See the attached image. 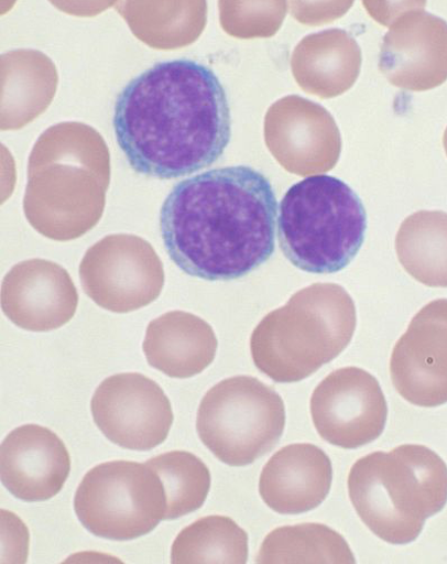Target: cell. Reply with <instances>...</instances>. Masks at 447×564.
Listing matches in <instances>:
<instances>
[{
  "label": "cell",
  "mask_w": 447,
  "mask_h": 564,
  "mask_svg": "<svg viewBox=\"0 0 447 564\" xmlns=\"http://www.w3.org/2000/svg\"><path fill=\"white\" fill-rule=\"evenodd\" d=\"M115 132L133 171L162 181L214 164L231 141V108L216 74L179 59L131 80L116 104Z\"/></svg>",
  "instance_id": "1"
},
{
  "label": "cell",
  "mask_w": 447,
  "mask_h": 564,
  "mask_svg": "<svg viewBox=\"0 0 447 564\" xmlns=\"http://www.w3.org/2000/svg\"><path fill=\"white\" fill-rule=\"evenodd\" d=\"M276 198L248 165L217 167L185 180L165 198L160 231L185 273L208 281L242 278L275 249Z\"/></svg>",
  "instance_id": "2"
},
{
  "label": "cell",
  "mask_w": 447,
  "mask_h": 564,
  "mask_svg": "<svg viewBox=\"0 0 447 564\" xmlns=\"http://www.w3.org/2000/svg\"><path fill=\"white\" fill-rule=\"evenodd\" d=\"M109 184V150L94 128L78 122L51 127L29 158L24 214L41 236L77 240L101 219Z\"/></svg>",
  "instance_id": "3"
},
{
  "label": "cell",
  "mask_w": 447,
  "mask_h": 564,
  "mask_svg": "<svg viewBox=\"0 0 447 564\" xmlns=\"http://www.w3.org/2000/svg\"><path fill=\"white\" fill-rule=\"evenodd\" d=\"M349 495L369 530L382 541L404 545L447 502V466L430 448L404 444L373 453L352 467Z\"/></svg>",
  "instance_id": "4"
},
{
  "label": "cell",
  "mask_w": 447,
  "mask_h": 564,
  "mask_svg": "<svg viewBox=\"0 0 447 564\" xmlns=\"http://www.w3.org/2000/svg\"><path fill=\"white\" fill-rule=\"evenodd\" d=\"M356 328L349 293L337 284H315L259 323L251 336L252 359L273 381L298 382L337 359Z\"/></svg>",
  "instance_id": "5"
},
{
  "label": "cell",
  "mask_w": 447,
  "mask_h": 564,
  "mask_svg": "<svg viewBox=\"0 0 447 564\" xmlns=\"http://www.w3.org/2000/svg\"><path fill=\"white\" fill-rule=\"evenodd\" d=\"M367 212L339 178L315 176L294 185L277 216V239L298 269L316 274L346 269L363 246Z\"/></svg>",
  "instance_id": "6"
},
{
  "label": "cell",
  "mask_w": 447,
  "mask_h": 564,
  "mask_svg": "<svg viewBox=\"0 0 447 564\" xmlns=\"http://www.w3.org/2000/svg\"><path fill=\"white\" fill-rule=\"evenodd\" d=\"M196 426L201 442L219 462L246 467L281 441L286 426L285 403L259 379L232 377L207 391Z\"/></svg>",
  "instance_id": "7"
},
{
  "label": "cell",
  "mask_w": 447,
  "mask_h": 564,
  "mask_svg": "<svg viewBox=\"0 0 447 564\" xmlns=\"http://www.w3.org/2000/svg\"><path fill=\"white\" fill-rule=\"evenodd\" d=\"M75 512L91 534L132 541L151 533L166 512V494L146 464L110 462L92 468L75 496Z\"/></svg>",
  "instance_id": "8"
},
{
  "label": "cell",
  "mask_w": 447,
  "mask_h": 564,
  "mask_svg": "<svg viewBox=\"0 0 447 564\" xmlns=\"http://www.w3.org/2000/svg\"><path fill=\"white\" fill-rule=\"evenodd\" d=\"M81 286L99 307L127 314L161 295L163 263L144 239L132 235L108 236L90 247L79 267Z\"/></svg>",
  "instance_id": "9"
},
{
  "label": "cell",
  "mask_w": 447,
  "mask_h": 564,
  "mask_svg": "<svg viewBox=\"0 0 447 564\" xmlns=\"http://www.w3.org/2000/svg\"><path fill=\"white\" fill-rule=\"evenodd\" d=\"M91 414L100 432L115 444L150 451L162 444L174 424V412L163 389L141 373L105 379L91 399Z\"/></svg>",
  "instance_id": "10"
},
{
  "label": "cell",
  "mask_w": 447,
  "mask_h": 564,
  "mask_svg": "<svg viewBox=\"0 0 447 564\" xmlns=\"http://www.w3.org/2000/svg\"><path fill=\"white\" fill-rule=\"evenodd\" d=\"M313 423L331 445L358 448L384 431L388 405L378 380L368 371L347 367L328 375L310 400Z\"/></svg>",
  "instance_id": "11"
},
{
  "label": "cell",
  "mask_w": 447,
  "mask_h": 564,
  "mask_svg": "<svg viewBox=\"0 0 447 564\" xmlns=\"http://www.w3.org/2000/svg\"><path fill=\"white\" fill-rule=\"evenodd\" d=\"M264 140L279 164L302 177L330 172L342 151L341 133L330 112L297 95L279 99L268 109Z\"/></svg>",
  "instance_id": "12"
},
{
  "label": "cell",
  "mask_w": 447,
  "mask_h": 564,
  "mask_svg": "<svg viewBox=\"0 0 447 564\" xmlns=\"http://www.w3.org/2000/svg\"><path fill=\"white\" fill-rule=\"evenodd\" d=\"M390 376L415 406L447 403V300L430 302L412 319L391 355Z\"/></svg>",
  "instance_id": "13"
},
{
  "label": "cell",
  "mask_w": 447,
  "mask_h": 564,
  "mask_svg": "<svg viewBox=\"0 0 447 564\" xmlns=\"http://www.w3.org/2000/svg\"><path fill=\"white\" fill-rule=\"evenodd\" d=\"M379 67L404 89L440 86L447 80V23L423 8L401 15L383 37Z\"/></svg>",
  "instance_id": "14"
},
{
  "label": "cell",
  "mask_w": 447,
  "mask_h": 564,
  "mask_svg": "<svg viewBox=\"0 0 447 564\" xmlns=\"http://www.w3.org/2000/svg\"><path fill=\"white\" fill-rule=\"evenodd\" d=\"M75 282L61 264L31 259L14 265L2 282V310L17 326L50 332L69 323L78 308Z\"/></svg>",
  "instance_id": "15"
},
{
  "label": "cell",
  "mask_w": 447,
  "mask_h": 564,
  "mask_svg": "<svg viewBox=\"0 0 447 564\" xmlns=\"http://www.w3.org/2000/svg\"><path fill=\"white\" fill-rule=\"evenodd\" d=\"M70 469V455L64 441L44 426H20L0 447L2 482L14 497L28 502L57 496Z\"/></svg>",
  "instance_id": "16"
},
{
  "label": "cell",
  "mask_w": 447,
  "mask_h": 564,
  "mask_svg": "<svg viewBox=\"0 0 447 564\" xmlns=\"http://www.w3.org/2000/svg\"><path fill=\"white\" fill-rule=\"evenodd\" d=\"M331 481V463L321 448L309 443L291 444L264 466L259 491L273 512L297 516L317 509Z\"/></svg>",
  "instance_id": "17"
},
{
  "label": "cell",
  "mask_w": 447,
  "mask_h": 564,
  "mask_svg": "<svg viewBox=\"0 0 447 564\" xmlns=\"http://www.w3.org/2000/svg\"><path fill=\"white\" fill-rule=\"evenodd\" d=\"M218 348L212 327L187 312L174 311L153 319L143 343L151 367L167 377L187 379L214 361Z\"/></svg>",
  "instance_id": "18"
},
{
  "label": "cell",
  "mask_w": 447,
  "mask_h": 564,
  "mask_svg": "<svg viewBox=\"0 0 447 564\" xmlns=\"http://www.w3.org/2000/svg\"><path fill=\"white\" fill-rule=\"evenodd\" d=\"M361 48L345 30L331 29L304 37L296 46L292 70L298 85L320 98L337 97L357 82Z\"/></svg>",
  "instance_id": "19"
},
{
  "label": "cell",
  "mask_w": 447,
  "mask_h": 564,
  "mask_svg": "<svg viewBox=\"0 0 447 564\" xmlns=\"http://www.w3.org/2000/svg\"><path fill=\"white\" fill-rule=\"evenodd\" d=\"M57 67L46 54L21 48L2 55V131L21 130L39 118L57 93Z\"/></svg>",
  "instance_id": "20"
},
{
  "label": "cell",
  "mask_w": 447,
  "mask_h": 564,
  "mask_svg": "<svg viewBox=\"0 0 447 564\" xmlns=\"http://www.w3.org/2000/svg\"><path fill=\"white\" fill-rule=\"evenodd\" d=\"M117 10L140 41L159 50L194 43L207 20L206 2H126Z\"/></svg>",
  "instance_id": "21"
},
{
  "label": "cell",
  "mask_w": 447,
  "mask_h": 564,
  "mask_svg": "<svg viewBox=\"0 0 447 564\" xmlns=\"http://www.w3.org/2000/svg\"><path fill=\"white\" fill-rule=\"evenodd\" d=\"M396 251L404 269L421 284L447 289V213L421 210L407 217Z\"/></svg>",
  "instance_id": "22"
},
{
  "label": "cell",
  "mask_w": 447,
  "mask_h": 564,
  "mask_svg": "<svg viewBox=\"0 0 447 564\" xmlns=\"http://www.w3.org/2000/svg\"><path fill=\"white\" fill-rule=\"evenodd\" d=\"M258 563H356L346 539L323 524L273 530L264 539Z\"/></svg>",
  "instance_id": "23"
},
{
  "label": "cell",
  "mask_w": 447,
  "mask_h": 564,
  "mask_svg": "<svg viewBox=\"0 0 447 564\" xmlns=\"http://www.w3.org/2000/svg\"><path fill=\"white\" fill-rule=\"evenodd\" d=\"M249 557V536L232 519L207 517L184 529L172 547V563H239Z\"/></svg>",
  "instance_id": "24"
},
{
  "label": "cell",
  "mask_w": 447,
  "mask_h": 564,
  "mask_svg": "<svg viewBox=\"0 0 447 564\" xmlns=\"http://www.w3.org/2000/svg\"><path fill=\"white\" fill-rule=\"evenodd\" d=\"M161 478L166 494L164 521H174L200 509L210 490L207 466L186 451H172L146 463Z\"/></svg>",
  "instance_id": "25"
},
{
  "label": "cell",
  "mask_w": 447,
  "mask_h": 564,
  "mask_svg": "<svg viewBox=\"0 0 447 564\" xmlns=\"http://www.w3.org/2000/svg\"><path fill=\"white\" fill-rule=\"evenodd\" d=\"M220 25L227 33L241 39L271 36L281 28L287 8L270 13L279 2H219Z\"/></svg>",
  "instance_id": "26"
},
{
  "label": "cell",
  "mask_w": 447,
  "mask_h": 564,
  "mask_svg": "<svg viewBox=\"0 0 447 564\" xmlns=\"http://www.w3.org/2000/svg\"><path fill=\"white\" fill-rule=\"evenodd\" d=\"M443 144H444V149H445V152H446V155H447V128H446L445 133H444Z\"/></svg>",
  "instance_id": "27"
}]
</instances>
